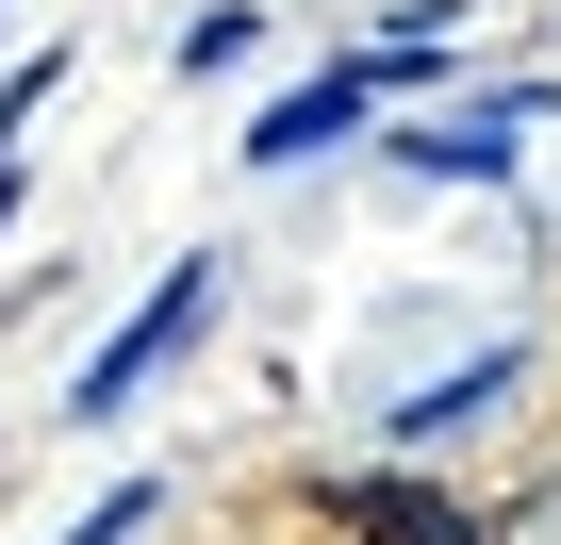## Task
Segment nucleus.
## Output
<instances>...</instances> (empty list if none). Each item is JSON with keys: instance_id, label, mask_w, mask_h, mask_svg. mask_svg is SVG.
I'll return each instance as SVG.
<instances>
[{"instance_id": "obj_6", "label": "nucleus", "mask_w": 561, "mask_h": 545, "mask_svg": "<svg viewBox=\"0 0 561 545\" xmlns=\"http://www.w3.org/2000/svg\"><path fill=\"white\" fill-rule=\"evenodd\" d=\"M495 545H561V479H545V496H528V512H512Z\"/></svg>"}, {"instance_id": "obj_5", "label": "nucleus", "mask_w": 561, "mask_h": 545, "mask_svg": "<svg viewBox=\"0 0 561 545\" xmlns=\"http://www.w3.org/2000/svg\"><path fill=\"white\" fill-rule=\"evenodd\" d=\"M413 166H462V182H495V166H512V116H446V133H413Z\"/></svg>"}, {"instance_id": "obj_1", "label": "nucleus", "mask_w": 561, "mask_h": 545, "mask_svg": "<svg viewBox=\"0 0 561 545\" xmlns=\"http://www.w3.org/2000/svg\"><path fill=\"white\" fill-rule=\"evenodd\" d=\"M198 331H215V264H165V298H149L83 381H67V413H133V397H149V364H165V348H198Z\"/></svg>"}, {"instance_id": "obj_2", "label": "nucleus", "mask_w": 561, "mask_h": 545, "mask_svg": "<svg viewBox=\"0 0 561 545\" xmlns=\"http://www.w3.org/2000/svg\"><path fill=\"white\" fill-rule=\"evenodd\" d=\"M331 529H364V545H495L462 496H430V479H331Z\"/></svg>"}, {"instance_id": "obj_4", "label": "nucleus", "mask_w": 561, "mask_h": 545, "mask_svg": "<svg viewBox=\"0 0 561 545\" xmlns=\"http://www.w3.org/2000/svg\"><path fill=\"white\" fill-rule=\"evenodd\" d=\"M495 397H512V348H479L462 381H430V397H397V413H413V430H479Z\"/></svg>"}, {"instance_id": "obj_3", "label": "nucleus", "mask_w": 561, "mask_h": 545, "mask_svg": "<svg viewBox=\"0 0 561 545\" xmlns=\"http://www.w3.org/2000/svg\"><path fill=\"white\" fill-rule=\"evenodd\" d=\"M331 133H364V67H331V83H298V100H280V116L248 133V166H314Z\"/></svg>"}]
</instances>
